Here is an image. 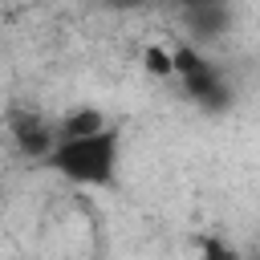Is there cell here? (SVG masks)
<instances>
[{
    "label": "cell",
    "mask_w": 260,
    "mask_h": 260,
    "mask_svg": "<svg viewBox=\"0 0 260 260\" xmlns=\"http://www.w3.org/2000/svg\"><path fill=\"white\" fill-rule=\"evenodd\" d=\"M171 57H175V77L183 81V89H187V98H191L195 106H203V110H211V114H219V110L232 106V89H228L223 73H219L195 45L179 41V45L171 49Z\"/></svg>",
    "instance_id": "7a4b0ae2"
},
{
    "label": "cell",
    "mask_w": 260,
    "mask_h": 260,
    "mask_svg": "<svg viewBox=\"0 0 260 260\" xmlns=\"http://www.w3.org/2000/svg\"><path fill=\"white\" fill-rule=\"evenodd\" d=\"M98 130H106L102 110H73V114H65V118L57 122V142H69V138H89V134H98Z\"/></svg>",
    "instance_id": "5b68a950"
},
{
    "label": "cell",
    "mask_w": 260,
    "mask_h": 260,
    "mask_svg": "<svg viewBox=\"0 0 260 260\" xmlns=\"http://www.w3.org/2000/svg\"><path fill=\"white\" fill-rule=\"evenodd\" d=\"M118 146H122L118 126H106L89 138L57 142V150L45 158V167H53L57 175H65L69 183H81V187H110L118 175Z\"/></svg>",
    "instance_id": "6da1fadb"
},
{
    "label": "cell",
    "mask_w": 260,
    "mask_h": 260,
    "mask_svg": "<svg viewBox=\"0 0 260 260\" xmlns=\"http://www.w3.org/2000/svg\"><path fill=\"white\" fill-rule=\"evenodd\" d=\"M199 260H240V252L219 236H199Z\"/></svg>",
    "instance_id": "52a82bcc"
},
{
    "label": "cell",
    "mask_w": 260,
    "mask_h": 260,
    "mask_svg": "<svg viewBox=\"0 0 260 260\" xmlns=\"http://www.w3.org/2000/svg\"><path fill=\"white\" fill-rule=\"evenodd\" d=\"M4 126H8V138H12V146H16L24 158H49V154L57 150V126H53L45 114L28 110V106H16V110H8Z\"/></svg>",
    "instance_id": "3957f363"
},
{
    "label": "cell",
    "mask_w": 260,
    "mask_h": 260,
    "mask_svg": "<svg viewBox=\"0 0 260 260\" xmlns=\"http://www.w3.org/2000/svg\"><path fill=\"white\" fill-rule=\"evenodd\" d=\"M183 16H187V28L195 32V41H211V37H219L223 24H228V8H219V4H195V8H187Z\"/></svg>",
    "instance_id": "277c9868"
},
{
    "label": "cell",
    "mask_w": 260,
    "mask_h": 260,
    "mask_svg": "<svg viewBox=\"0 0 260 260\" xmlns=\"http://www.w3.org/2000/svg\"><path fill=\"white\" fill-rule=\"evenodd\" d=\"M142 61H146V73H150V77H175V57H171V49L150 45V49L142 53Z\"/></svg>",
    "instance_id": "8992f818"
}]
</instances>
